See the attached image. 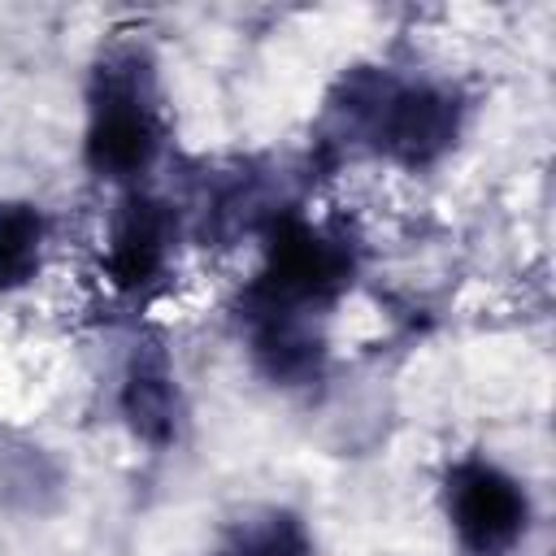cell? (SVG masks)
<instances>
[{
    "label": "cell",
    "instance_id": "obj_1",
    "mask_svg": "<svg viewBox=\"0 0 556 556\" xmlns=\"http://www.w3.org/2000/svg\"><path fill=\"white\" fill-rule=\"evenodd\" d=\"M161 148V113L152 104L148 74H139L135 61H109L100 70L91 113H87V165L109 178L126 182L139 178Z\"/></svg>",
    "mask_w": 556,
    "mask_h": 556
},
{
    "label": "cell",
    "instance_id": "obj_2",
    "mask_svg": "<svg viewBox=\"0 0 556 556\" xmlns=\"http://www.w3.org/2000/svg\"><path fill=\"white\" fill-rule=\"evenodd\" d=\"M348 248L304 217H278L265 235V269L252 287V304L308 313L330 304L348 287Z\"/></svg>",
    "mask_w": 556,
    "mask_h": 556
},
{
    "label": "cell",
    "instance_id": "obj_3",
    "mask_svg": "<svg viewBox=\"0 0 556 556\" xmlns=\"http://www.w3.org/2000/svg\"><path fill=\"white\" fill-rule=\"evenodd\" d=\"M352 100L369 104L361 109L365 130L374 135L378 152L404 161V165H426L439 152L452 148L456 139V100L430 83H395V78H365Z\"/></svg>",
    "mask_w": 556,
    "mask_h": 556
},
{
    "label": "cell",
    "instance_id": "obj_4",
    "mask_svg": "<svg viewBox=\"0 0 556 556\" xmlns=\"http://www.w3.org/2000/svg\"><path fill=\"white\" fill-rule=\"evenodd\" d=\"M443 508L469 556H508L530 526L521 482L491 460H456L443 478Z\"/></svg>",
    "mask_w": 556,
    "mask_h": 556
},
{
    "label": "cell",
    "instance_id": "obj_5",
    "mask_svg": "<svg viewBox=\"0 0 556 556\" xmlns=\"http://www.w3.org/2000/svg\"><path fill=\"white\" fill-rule=\"evenodd\" d=\"M169 243H174L169 208L148 200V195H130L109 222V239H104V274H109V282L122 287V291L148 287L165 269Z\"/></svg>",
    "mask_w": 556,
    "mask_h": 556
},
{
    "label": "cell",
    "instance_id": "obj_6",
    "mask_svg": "<svg viewBox=\"0 0 556 556\" xmlns=\"http://www.w3.org/2000/svg\"><path fill=\"white\" fill-rule=\"evenodd\" d=\"M48 248V222L35 204L4 200L0 204V291H17L39 274Z\"/></svg>",
    "mask_w": 556,
    "mask_h": 556
},
{
    "label": "cell",
    "instance_id": "obj_7",
    "mask_svg": "<svg viewBox=\"0 0 556 556\" xmlns=\"http://www.w3.org/2000/svg\"><path fill=\"white\" fill-rule=\"evenodd\" d=\"M217 556H308V534L287 513H261L239 521Z\"/></svg>",
    "mask_w": 556,
    "mask_h": 556
},
{
    "label": "cell",
    "instance_id": "obj_8",
    "mask_svg": "<svg viewBox=\"0 0 556 556\" xmlns=\"http://www.w3.org/2000/svg\"><path fill=\"white\" fill-rule=\"evenodd\" d=\"M126 417L135 421L139 434L161 439L174 426V387L169 374L156 365H139L126 382Z\"/></svg>",
    "mask_w": 556,
    "mask_h": 556
}]
</instances>
